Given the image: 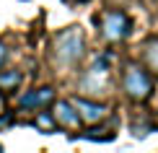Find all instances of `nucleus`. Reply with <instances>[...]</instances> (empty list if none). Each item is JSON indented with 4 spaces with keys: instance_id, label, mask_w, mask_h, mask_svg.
<instances>
[{
    "instance_id": "nucleus-9",
    "label": "nucleus",
    "mask_w": 158,
    "mask_h": 153,
    "mask_svg": "<svg viewBox=\"0 0 158 153\" xmlns=\"http://www.w3.org/2000/svg\"><path fill=\"white\" fill-rule=\"evenodd\" d=\"M18 83H21L18 70H0V91H13Z\"/></svg>"
},
{
    "instance_id": "nucleus-10",
    "label": "nucleus",
    "mask_w": 158,
    "mask_h": 153,
    "mask_svg": "<svg viewBox=\"0 0 158 153\" xmlns=\"http://www.w3.org/2000/svg\"><path fill=\"white\" fill-rule=\"evenodd\" d=\"M36 127H42V130H55L57 122H55V117H52V114H47V112H39V117H36Z\"/></svg>"
},
{
    "instance_id": "nucleus-11",
    "label": "nucleus",
    "mask_w": 158,
    "mask_h": 153,
    "mask_svg": "<svg viewBox=\"0 0 158 153\" xmlns=\"http://www.w3.org/2000/svg\"><path fill=\"white\" fill-rule=\"evenodd\" d=\"M83 138H88V140H114V132L109 130H91V132H83Z\"/></svg>"
},
{
    "instance_id": "nucleus-7",
    "label": "nucleus",
    "mask_w": 158,
    "mask_h": 153,
    "mask_svg": "<svg viewBox=\"0 0 158 153\" xmlns=\"http://www.w3.org/2000/svg\"><path fill=\"white\" fill-rule=\"evenodd\" d=\"M81 88H83V91L88 88V94H104V91H106V81H104V73H98V70H94V68H91V70H88V75H83Z\"/></svg>"
},
{
    "instance_id": "nucleus-14",
    "label": "nucleus",
    "mask_w": 158,
    "mask_h": 153,
    "mask_svg": "<svg viewBox=\"0 0 158 153\" xmlns=\"http://www.w3.org/2000/svg\"><path fill=\"white\" fill-rule=\"evenodd\" d=\"M5 109V101H3V94H0V112Z\"/></svg>"
},
{
    "instance_id": "nucleus-12",
    "label": "nucleus",
    "mask_w": 158,
    "mask_h": 153,
    "mask_svg": "<svg viewBox=\"0 0 158 153\" xmlns=\"http://www.w3.org/2000/svg\"><path fill=\"white\" fill-rule=\"evenodd\" d=\"M109 65H111V57H109V55H101V57H96L94 70H98V73H106V70H109Z\"/></svg>"
},
{
    "instance_id": "nucleus-13",
    "label": "nucleus",
    "mask_w": 158,
    "mask_h": 153,
    "mask_svg": "<svg viewBox=\"0 0 158 153\" xmlns=\"http://www.w3.org/2000/svg\"><path fill=\"white\" fill-rule=\"evenodd\" d=\"M5 57H8V49L0 44V68H3V62H5Z\"/></svg>"
},
{
    "instance_id": "nucleus-2",
    "label": "nucleus",
    "mask_w": 158,
    "mask_h": 153,
    "mask_svg": "<svg viewBox=\"0 0 158 153\" xmlns=\"http://www.w3.org/2000/svg\"><path fill=\"white\" fill-rule=\"evenodd\" d=\"M124 94L130 99H135V101H145L150 96V91H153V81H150V75L143 68H137V65H127L124 68Z\"/></svg>"
},
{
    "instance_id": "nucleus-6",
    "label": "nucleus",
    "mask_w": 158,
    "mask_h": 153,
    "mask_svg": "<svg viewBox=\"0 0 158 153\" xmlns=\"http://www.w3.org/2000/svg\"><path fill=\"white\" fill-rule=\"evenodd\" d=\"M52 99H55V91L52 88H39V91H29V94L21 96V109H42V106H47Z\"/></svg>"
},
{
    "instance_id": "nucleus-8",
    "label": "nucleus",
    "mask_w": 158,
    "mask_h": 153,
    "mask_svg": "<svg viewBox=\"0 0 158 153\" xmlns=\"http://www.w3.org/2000/svg\"><path fill=\"white\" fill-rule=\"evenodd\" d=\"M143 60H145L148 70H153L156 75H158V39L145 42V47H143Z\"/></svg>"
},
{
    "instance_id": "nucleus-3",
    "label": "nucleus",
    "mask_w": 158,
    "mask_h": 153,
    "mask_svg": "<svg viewBox=\"0 0 158 153\" xmlns=\"http://www.w3.org/2000/svg\"><path fill=\"white\" fill-rule=\"evenodd\" d=\"M130 29H132V23H130V18L124 16L122 11H106L104 13L101 36L106 39V42H122V39L130 34Z\"/></svg>"
},
{
    "instance_id": "nucleus-1",
    "label": "nucleus",
    "mask_w": 158,
    "mask_h": 153,
    "mask_svg": "<svg viewBox=\"0 0 158 153\" xmlns=\"http://www.w3.org/2000/svg\"><path fill=\"white\" fill-rule=\"evenodd\" d=\"M83 49H85L83 34L75 26L68 29V31H62V34L55 39V57H57L60 65H75L78 60L83 57Z\"/></svg>"
},
{
    "instance_id": "nucleus-5",
    "label": "nucleus",
    "mask_w": 158,
    "mask_h": 153,
    "mask_svg": "<svg viewBox=\"0 0 158 153\" xmlns=\"http://www.w3.org/2000/svg\"><path fill=\"white\" fill-rule=\"evenodd\" d=\"M52 117L60 127H78L81 125V117H78V109L73 106V101H57L55 109H52Z\"/></svg>"
},
{
    "instance_id": "nucleus-4",
    "label": "nucleus",
    "mask_w": 158,
    "mask_h": 153,
    "mask_svg": "<svg viewBox=\"0 0 158 153\" xmlns=\"http://www.w3.org/2000/svg\"><path fill=\"white\" fill-rule=\"evenodd\" d=\"M73 106L78 109V117H81V122H88V125H96L101 122L104 114H106V106L104 104H96V101H85V99H75Z\"/></svg>"
}]
</instances>
